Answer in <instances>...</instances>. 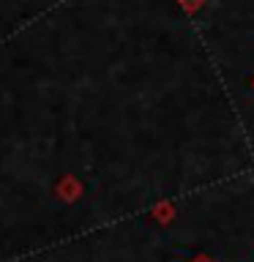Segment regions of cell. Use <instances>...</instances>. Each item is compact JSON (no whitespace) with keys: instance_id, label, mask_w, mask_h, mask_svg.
Here are the masks:
<instances>
[]
</instances>
